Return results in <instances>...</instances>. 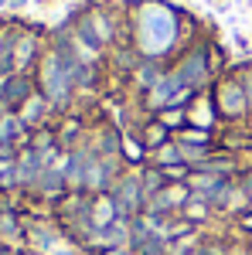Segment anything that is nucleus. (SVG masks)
Here are the masks:
<instances>
[{"instance_id": "f257e3e1", "label": "nucleus", "mask_w": 252, "mask_h": 255, "mask_svg": "<svg viewBox=\"0 0 252 255\" xmlns=\"http://www.w3.org/2000/svg\"><path fill=\"white\" fill-rule=\"evenodd\" d=\"M109 194H113V201H116V208H119V218H126V221L140 218V215H143V208H147V194H143L140 174L116 177V184H113Z\"/></svg>"}, {"instance_id": "f03ea898", "label": "nucleus", "mask_w": 252, "mask_h": 255, "mask_svg": "<svg viewBox=\"0 0 252 255\" xmlns=\"http://www.w3.org/2000/svg\"><path fill=\"white\" fill-rule=\"evenodd\" d=\"M215 109L222 119H246L252 113L249 96H246V82L242 79H222L215 89Z\"/></svg>"}, {"instance_id": "7ed1b4c3", "label": "nucleus", "mask_w": 252, "mask_h": 255, "mask_svg": "<svg viewBox=\"0 0 252 255\" xmlns=\"http://www.w3.org/2000/svg\"><path fill=\"white\" fill-rule=\"evenodd\" d=\"M174 75L181 79V85H184L188 92H201V89L212 82V61H208V51H205V48H191V51L174 65Z\"/></svg>"}, {"instance_id": "20e7f679", "label": "nucleus", "mask_w": 252, "mask_h": 255, "mask_svg": "<svg viewBox=\"0 0 252 255\" xmlns=\"http://www.w3.org/2000/svg\"><path fill=\"white\" fill-rule=\"evenodd\" d=\"M116 221H119V208H116V201H113L109 191L96 194L89 201V225H92V232H102V228H109Z\"/></svg>"}, {"instance_id": "39448f33", "label": "nucleus", "mask_w": 252, "mask_h": 255, "mask_svg": "<svg viewBox=\"0 0 252 255\" xmlns=\"http://www.w3.org/2000/svg\"><path fill=\"white\" fill-rule=\"evenodd\" d=\"M31 96H34V92H31V79H27L24 72H14L10 79L3 82V99H7L10 106H24Z\"/></svg>"}, {"instance_id": "423d86ee", "label": "nucleus", "mask_w": 252, "mask_h": 255, "mask_svg": "<svg viewBox=\"0 0 252 255\" xmlns=\"http://www.w3.org/2000/svg\"><path fill=\"white\" fill-rule=\"evenodd\" d=\"M164 143H171V129H167L160 119H150V123L140 129V146L154 153V150H160Z\"/></svg>"}, {"instance_id": "0eeeda50", "label": "nucleus", "mask_w": 252, "mask_h": 255, "mask_svg": "<svg viewBox=\"0 0 252 255\" xmlns=\"http://www.w3.org/2000/svg\"><path fill=\"white\" fill-rule=\"evenodd\" d=\"M212 215H215V204H212V201H205L201 194H191V201L181 208V218H184V221H191L194 228H198V225H205Z\"/></svg>"}, {"instance_id": "6e6552de", "label": "nucleus", "mask_w": 252, "mask_h": 255, "mask_svg": "<svg viewBox=\"0 0 252 255\" xmlns=\"http://www.w3.org/2000/svg\"><path fill=\"white\" fill-rule=\"evenodd\" d=\"M140 184H143V194H147V201H150V197H157L167 184H171V180H167V174H164L160 167L150 163V167H143V170H140Z\"/></svg>"}, {"instance_id": "1a4fd4ad", "label": "nucleus", "mask_w": 252, "mask_h": 255, "mask_svg": "<svg viewBox=\"0 0 252 255\" xmlns=\"http://www.w3.org/2000/svg\"><path fill=\"white\" fill-rule=\"evenodd\" d=\"M150 160H154V167H160V170H171V167H181V163H184L181 146H177L174 139H171V143H164L160 150H154V153H150Z\"/></svg>"}, {"instance_id": "9d476101", "label": "nucleus", "mask_w": 252, "mask_h": 255, "mask_svg": "<svg viewBox=\"0 0 252 255\" xmlns=\"http://www.w3.org/2000/svg\"><path fill=\"white\" fill-rule=\"evenodd\" d=\"M48 106H51V102L41 96V92H38V96H31L27 102H24V109H20V123H31V126L41 123V116H44V109H48Z\"/></svg>"}, {"instance_id": "9b49d317", "label": "nucleus", "mask_w": 252, "mask_h": 255, "mask_svg": "<svg viewBox=\"0 0 252 255\" xmlns=\"http://www.w3.org/2000/svg\"><path fill=\"white\" fill-rule=\"evenodd\" d=\"M157 119H160L167 129H181V126H188V113H184V106H171V109H164Z\"/></svg>"}, {"instance_id": "f8f14e48", "label": "nucleus", "mask_w": 252, "mask_h": 255, "mask_svg": "<svg viewBox=\"0 0 252 255\" xmlns=\"http://www.w3.org/2000/svg\"><path fill=\"white\" fill-rule=\"evenodd\" d=\"M31 58H34V38H24L17 48H14V68H17V72H20V68H27V61H31Z\"/></svg>"}, {"instance_id": "ddd939ff", "label": "nucleus", "mask_w": 252, "mask_h": 255, "mask_svg": "<svg viewBox=\"0 0 252 255\" xmlns=\"http://www.w3.org/2000/svg\"><path fill=\"white\" fill-rule=\"evenodd\" d=\"M242 82H246V96H249V109H252V72H249Z\"/></svg>"}, {"instance_id": "4468645a", "label": "nucleus", "mask_w": 252, "mask_h": 255, "mask_svg": "<svg viewBox=\"0 0 252 255\" xmlns=\"http://www.w3.org/2000/svg\"><path fill=\"white\" fill-rule=\"evenodd\" d=\"M102 255H133V249H113V252H102Z\"/></svg>"}]
</instances>
